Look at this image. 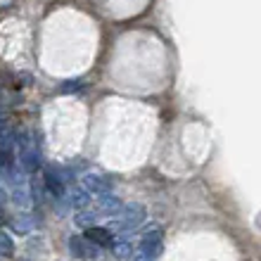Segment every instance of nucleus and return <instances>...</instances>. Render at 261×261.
<instances>
[{"label": "nucleus", "instance_id": "obj_11", "mask_svg": "<svg viewBox=\"0 0 261 261\" xmlns=\"http://www.w3.org/2000/svg\"><path fill=\"white\" fill-rule=\"evenodd\" d=\"M12 166H14L12 147H5V145H0V169H12Z\"/></svg>", "mask_w": 261, "mask_h": 261}, {"label": "nucleus", "instance_id": "obj_10", "mask_svg": "<svg viewBox=\"0 0 261 261\" xmlns=\"http://www.w3.org/2000/svg\"><path fill=\"white\" fill-rule=\"evenodd\" d=\"M95 221H97V214L95 212H81V214H76V226H79V228L95 226Z\"/></svg>", "mask_w": 261, "mask_h": 261}, {"label": "nucleus", "instance_id": "obj_1", "mask_svg": "<svg viewBox=\"0 0 261 261\" xmlns=\"http://www.w3.org/2000/svg\"><path fill=\"white\" fill-rule=\"evenodd\" d=\"M164 249V240H162V228L159 223H150L143 233V242H140V254L150 256V259H157Z\"/></svg>", "mask_w": 261, "mask_h": 261}, {"label": "nucleus", "instance_id": "obj_2", "mask_svg": "<svg viewBox=\"0 0 261 261\" xmlns=\"http://www.w3.org/2000/svg\"><path fill=\"white\" fill-rule=\"evenodd\" d=\"M83 190L88 195H107L114 190V180L107 173L100 171H90L83 176Z\"/></svg>", "mask_w": 261, "mask_h": 261}, {"label": "nucleus", "instance_id": "obj_7", "mask_svg": "<svg viewBox=\"0 0 261 261\" xmlns=\"http://www.w3.org/2000/svg\"><path fill=\"white\" fill-rule=\"evenodd\" d=\"M83 235L90 242H95L97 247H110L112 242H114V235L110 233V228H102V226H88Z\"/></svg>", "mask_w": 261, "mask_h": 261}, {"label": "nucleus", "instance_id": "obj_12", "mask_svg": "<svg viewBox=\"0 0 261 261\" xmlns=\"http://www.w3.org/2000/svg\"><path fill=\"white\" fill-rule=\"evenodd\" d=\"M114 245V252H117V256H121V259H126V256L133 254V245H130L128 240H121V242H112Z\"/></svg>", "mask_w": 261, "mask_h": 261}, {"label": "nucleus", "instance_id": "obj_14", "mask_svg": "<svg viewBox=\"0 0 261 261\" xmlns=\"http://www.w3.org/2000/svg\"><path fill=\"white\" fill-rule=\"evenodd\" d=\"M5 199H7V195H5V190H3V188H0V206L5 204Z\"/></svg>", "mask_w": 261, "mask_h": 261}, {"label": "nucleus", "instance_id": "obj_13", "mask_svg": "<svg viewBox=\"0 0 261 261\" xmlns=\"http://www.w3.org/2000/svg\"><path fill=\"white\" fill-rule=\"evenodd\" d=\"M12 240H10V238H7L5 233H0V254L3 256H10L12 254Z\"/></svg>", "mask_w": 261, "mask_h": 261}, {"label": "nucleus", "instance_id": "obj_5", "mask_svg": "<svg viewBox=\"0 0 261 261\" xmlns=\"http://www.w3.org/2000/svg\"><path fill=\"white\" fill-rule=\"evenodd\" d=\"M43 186H45V190H48L55 199H62L64 193H67V186H64V180H62V173L55 171V169H45V173H43Z\"/></svg>", "mask_w": 261, "mask_h": 261}, {"label": "nucleus", "instance_id": "obj_6", "mask_svg": "<svg viewBox=\"0 0 261 261\" xmlns=\"http://www.w3.org/2000/svg\"><path fill=\"white\" fill-rule=\"evenodd\" d=\"M19 152H21V164H24V169H27V171H36L38 164H41V159H38V150L34 147V143H29V140L21 138Z\"/></svg>", "mask_w": 261, "mask_h": 261}, {"label": "nucleus", "instance_id": "obj_15", "mask_svg": "<svg viewBox=\"0 0 261 261\" xmlns=\"http://www.w3.org/2000/svg\"><path fill=\"white\" fill-rule=\"evenodd\" d=\"M136 261H154V259H150V256H145V254H138Z\"/></svg>", "mask_w": 261, "mask_h": 261}, {"label": "nucleus", "instance_id": "obj_4", "mask_svg": "<svg viewBox=\"0 0 261 261\" xmlns=\"http://www.w3.org/2000/svg\"><path fill=\"white\" fill-rule=\"evenodd\" d=\"M121 221L117 223L119 230H133V228H138L140 223H143L145 219V212L140 204H128V206H121Z\"/></svg>", "mask_w": 261, "mask_h": 261}, {"label": "nucleus", "instance_id": "obj_3", "mask_svg": "<svg viewBox=\"0 0 261 261\" xmlns=\"http://www.w3.org/2000/svg\"><path fill=\"white\" fill-rule=\"evenodd\" d=\"M69 252L79 259H95L100 254V247L95 242H90L86 235H74V238H69Z\"/></svg>", "mask_w": 261, "mask_h": 261}, {"label": "nucleus", "instance_id": "obj_9", "mask_svg": "<svg viewBox=\"0 0 261 261\" xmlns=\"http://www.w3.org/2000/svg\"><path fill=\"white\" fill-rule=\"evenodd\" d=\"M90 202V195L86 193V190H76V193L69 195V204L74 206V209H81V206H86Z\"/></svg>", "mask_w": 261, "mask_h": 261}, {"label": "nucleus", "instance_id": "obj_8", "mask_svg": "<svg viewBox=\"0 0 261 261\" xmlns=\"http://www.w3.org/2000/svg\"><path fill=\"white\" fill-rule=\"evenodd\" d=\"M100 197H102V199H100V206H102L105 214H112V216H117V214L121 212V206H124V204H121V199H119L114 193L100 195Z\"/></svg>", "mask_w": 261, "mask_h": 261}]
</instances>
